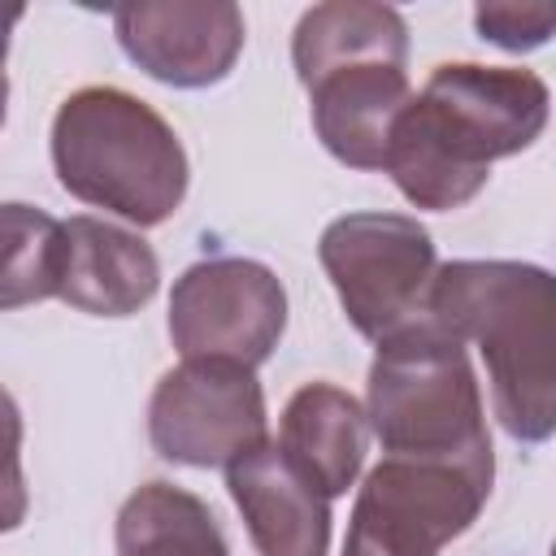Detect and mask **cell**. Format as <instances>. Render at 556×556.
<instances>
[{
	"mask_svg": "<svg viewBox=\"0 0 556 556\" xmlns=\"http://www.w3.org/2000/svg\"><path fill=\"white\" fill-rule=\"evenodd\" d=\"M552 96L539 74L508 65H439L421 96L404 104L387 143V174L417 208H460L486 178L491 161L530 148L547 126Z\"/></svg>",
	"mask_w": 556,
	"mask_h": 556,
	"instance_id": "6da1fadb",
	"label": "cell"
},
{
	"mask_svg": "<svg viewBox=\"0 0 556 556\" xmlns=\"http://www.w3.org/2000/svg\"><path fill=\"white\" fill-rule=\"evenodd\" d=\"M426 317L486 361L491 404L517 443L556 434V274L526 261H452Z\"/></svg>",
	"mask_w": 556,
	"mask_h": 556,
	"instance_id": "7a4b0ae2",
	"label": "cell"
},
{
	"mask_svg": "<svg viewBox=\"0 0 556 556\" xmlns=\"http://www.w3.org/2000/svg\"><path fill=\"white\" fill-rule=\"evenodd\" d=\"M291 61L308 87L313 130L352 169H382L408 96V26L387 4L334 0L295 22Z\"/></svg>",
	"mask_w": 556,
	"mask_h": 556,
	"instance_id": "3957f363",
	"label": "cell"
},
{
	"mask_svg": "<svg viewBox=\"0 0 556 556\" xmlns=\"http://www.w3.org/2000/svg\"><path fill=\"white\" fill-rule=\"evenodd\" d=\"M52 165L70 195L135 226H161L187 195V152L174 126L117 87H83L61 100Z\"/></svg>",
	"mask_w": 556,
	"mask_h": 556,
	"instance_id": "277c9868",
	"label": "cell"
},
{
	"mask_svg": "<svg viewBox=\"0 0 556 556\" xmlns=\"http://www.w3.org/2000/svg\"><path fill=\"white\" fill-rule=\"evenodd\" d=\"M369 421L387 456L495 465L465 343L430 317L378 343L369 365Z\"/></svg>",
	"mask_w": 556,
	"mask_h": 556,
	"instance_id": "5b68a950",
	"label": "cell"
},
{
	"mask_svg": "<svg viewBox=\"0 0 556 556\" xmlns=\"http://www.w3.org/2000/svg\"><path fill=\"white\" fill-rule=\"evenodd\" d=\"M491 478L495 465L387 456L352 504L343 556H439L482 513Z\"/></svg>",
	"mask_w": 556,
	"mask_h": 556,
	"instance_id": "8992f818",
	"label": "cell"
},
{
	"mask_svg": "<svg viewBox=\"0 0 556 556\" xmlns=\"http://www.w3.org/2000/svg\"><path fill=\"white\" fill-rule=\"evenodd\" d=\"M317 256L339 291L348 321L365 339H391L426 317L434 287V243L417 217L348 213L326 226Z\"/></svg>",
	"mask_w": 556,
	"mask_h": 556,
	"instance_id": "52a82bcc",
	"label": "cell"
},
{
	"mask_svg": "<svg viewBox=\"0 0 556 556\" xmlns=\"http://www.w3.org/2000/svg\"><path fill=\"white\" fill-rule=\"evenodd\" d=\"M152 447L191 469L235 465L265 439V391L239 361H182L148 404Z\"/></svg>",
	"mask_w": 556,
	"mask_h": 556,
	"instance_id": "ba28073f",
	"label": "cell"
},
{
	"mask_svg": "<svg viewBox=\"0 0 556 556\" xmlns=\"http://www.w3.org/2000/svg\"><path fill=\"white\" fill-rule=\"evenodd\" d=\"M287 291L261 261L213 256L191 265L169 295V339L182 361H239L256 369L282 339Z\"/></svg>",
	"mask_w": 556,
	"mask_h": 556,
	"instance_id": "9c48e42d",
	"label": "cell"
},
{
	"mask_svg": "<svg viewBox=\"0 0 556 556\" xmlns=\"http://www.w3.org/2000/svg\"><path fill=\"white\" fill-rule=\"evenodd\" d=\"M122 52L169 87L222 83L243 52V13L230 0H139L113 13Z\"/></svg>",
	"mask_w": 556,
	"mask_h": 556,
	"instance_id": "30bf717a",
	"label": "cell"
},
{
	"mask_svg": "<svg viewBox=\"0 0 556 556\" xmlns=\"http://www.w3.org/2000/svg\"><path fill=\"white\" fill-rule=\"evenodd\" d=\"M235 508L261 556H326L330 500L291 465L278 443H261L226 469Z\"/></svg>",
	"mask_w": 556,
	"mask_h": 556,
	"instance_id": "8fae6325",
	"label": "cell"
},
{
	"mask_svg": "<svg viewBox=\"0 0 556 556\" xmlns=\"http://www.w3.org/2000/svg\"><path fill=\"white\" fill-rule=\"evenodd\" d=\"M161 282L156 252L100 217H70L65 222V261L56 300L74 304L91 317H130L139 313Z\"/></svg>",
	"mask_w": 556,
	"mask_h": 556,
	"instance_id": "7c38bea8",
	"label": "cell"
},
{
	"mask_svg": "<svg viewBox=\"0 0 556 556\" xmlns=\"http://www.w3.org/2000/svg\"><path fill=\"white\" fill-rule=\"evenodd\" d=\"M365 417L369 413H361V404L343 387L308 382L282 408L278 447L326 500H334L356 482L365 465Z\"/></svg>",
	"mask_w": 556,
	"mask_h": 556,
	"instance_id": "4fadbf2b",
	"label": "cell"
},
{
	"mask_svg": "<svg viewBox=\"0 0 556 556\" xmlns=\"http://www.w3.org/2000/svg\"><path fill=\"white\" fill-rule=\"evenodd\" d=\"M117 556H230L200 495L148 482L117 513Z\"/></svg>",
	"mask_w": 556,
	"mask_h": 556,
	"instance_id": "5bb4252c",
	"label": "cell"
},
{
	"mask_svg": "<svg viewBox=\"0 0 556 556\" xmlns=\"http://www.w3.org/2000/svg\"><path fill=\"white\" fill-rule=\"evenodd\" d=\"M61 261H65V222L26 208L4 204V308H22L35 300L56 295L61 287Z\"/></svg>",
	"mask_w": 556,
	"mask_h": 556,
	"instance_id": "9a60e30c",
	"label": "cell"
},
{
	"mask_svg": "<svg viewBox=\"0 0 556 556\" xmlns=\"http://www.w3.org/2000/svg\"><path fill=\"white\" fill-rule=\"evenodd\" d=\"M473 26L486 43L530 52L556 35V4H478Z\"/></svg>",
	"mask_w": 556,
	"mask_h": 556,
	"instance_id": "2e32d148",
	"label": "cell"
},
{
	"mask_svg": "<svg viewBox=\"0 0 556 556\" xmlns=\"http://www.w3.org/2000/svg\"><path fill=\"white\" fill-rule=\"evenodd\" d=\"M552 556H556V543H552Z\"/></svg>",
	"mask_w": 556,
	"mask_h": 556,
	"instance_id": "e0dca14e",
	"label": "cell"
}]
</instances>
